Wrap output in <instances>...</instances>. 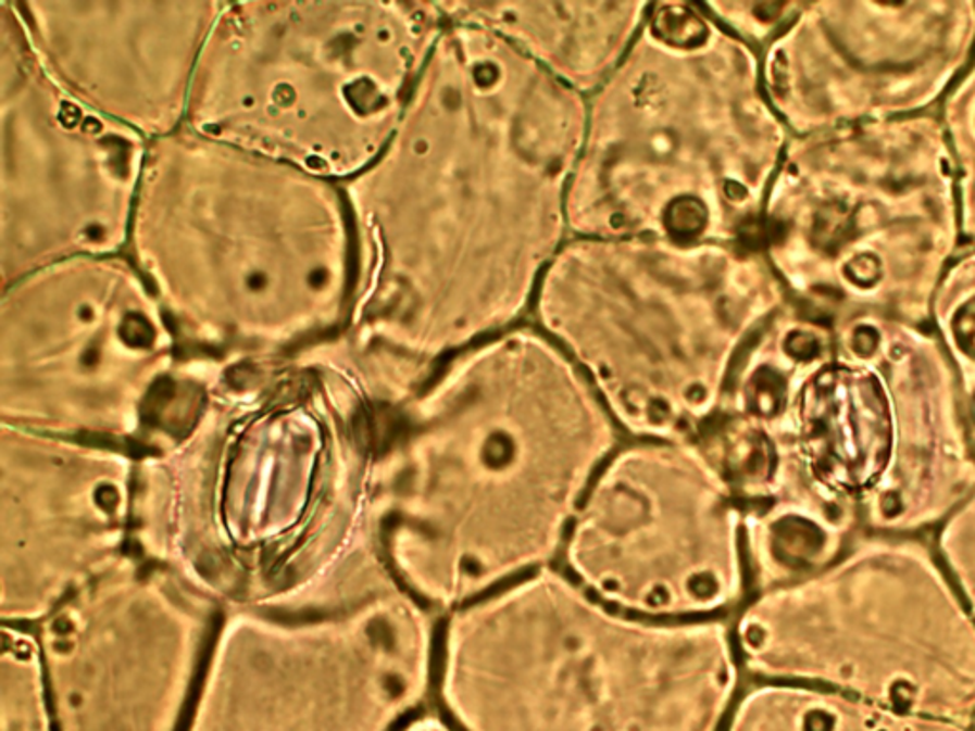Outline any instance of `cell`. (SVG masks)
I'll use <instances>...</instances> for the list:
<instances>
[{
	"label": "cell",
	"mask_w": 975,
	"mask_h": 731,
	"mask_svg": "<svg viewBox=\"0 0 975 731\" xmlns=\"http://www.w3.org/2000/svg\"><path fill=\"white\" fill-rule=\"evenodd\" d=\"M414 399L397 518L417 596L453 612L557 566L625 437L576 362L526 320L453 354Z\"/></svg>",
	"instance_id": "2"
},
{
	"label": "cell",
	"mask_w": 975,
	"mask_h": 731,
	"mask_svg": "<svg viewBox=\"0 0 975 731\" xmlns=\"http://www.w3.org/2000/svg\"><path fill=\"white\" fill-rule=\"evenodd\" d=\"M929 330L951 361L975 439V248H962L937 286Z\"/></svg>",
	"instance_id": "16"
},
{
	"label": "cell",
	"mask_w": 975,
	"mask_h": 731,
	"mask_svg": "<svg viewBox=\"0 0 975 731\" xmlns=\"http://www.w3.org/2000/svg\"><path fill=\"white\" fill-rule=\"evenodd\" d=\"M587 98L498 33L448 20L389 146L357 176L349 320L417 393L453 354L530 318L568 240Z\"/></svg>",
	"instance_id": "1"
},
{
	"label": "cell",
	"mask_w": 975,
	"mask_h": 731,
	"mask_svg": "<svg viewBox=\"0 0 975 731\" xmlns=\"http://www.w3.org/2000/svg\"><path fill=\"white\" fill-rule=\"evenodd\" d=\"M939 118L957 166L962 242L975 248V55L941 101Z\"/></svg>",
	"instance_id": "17"
},
{
	"label": "cell",
	"mask_w": 975,
	"mask_h": 731,
	"mask_svg": "<svg viewBox=\"0 0 975 731\" xmlns=\"http://www.w3.org/2000/svg\"><path fill=\"white\" fill-rule=\"evenodd\" d=\"M17 24V20H16ZM4 75V288L130 239L146 138L65 92L17 24Z\"/></svg>",
	"instance_id": "13"
},
{
	"label": "cell",
	"mask_w": 975,
	"mask_h": 731,
	"mask_svg": "<svg viewBox=\"0 0 975 731\" xmlns=\"http://www.w3.org/2000/svg\"><path fill=\"white\" fill-rule=\"evenodd\" d=\"M970 728H972V731H975V718H974V722H972V726H970Z\"/></svg>",
	"instance_id": "22"
},
{
	"label": "cell",
	"mask_w": 975,
	"mask_h": 731,
	"mask_svg": "<svg viewBox=\"0 0 975 731\" xmlns=\"http://www.w3.org/2000/svg\"><path fill=\"white\" fill-rule=\"evenodd\" d=\"M650 9L652 2H440L448 20L498 33L585 98L614 73Z\"/></svg>",
	"instance_id": "14"
},
{
	"label": "cell",
	"mask_w": 975,
	"mask_h": 731,
	"mask_svg": "<svg viewBox=\"0 0 975 731\" xmlns=\"http://www.w3.org/2000/svg\"><path fill=\"white\" fill-rule=\"evenodd\" d=\"M440 655L458 731H722L743 678L729 617L625 614L559 564L450 612Z\"/></svg>",
	"instance_id": "4"
},
{
	"label": "cell",
	"mask_w": 975,
	"mask_h": 731,
	"mask_svg": "<svg viewBox=\"0 0 975 731\" xmlns=\"http://www.w3.org/2000/svg\"><path fill=\"white\" fill-rule=\"evenodd\" d=\"M559 566L625 614L734 617L751 596L743 511L696 439H630L579 503Z\"/></svg>",
	"instance_id": "11"
},
{
	"label": "cell",
	"mask_w": 975,
	"mask_h": 731,
	"mask_svg": "<svg viewBox=\"0 0 975 731\" xmlns=\"http://www.w3.org/2000/svg\"><path fill=\"white\" fill-rule=\"evenodd\" d=\"M791 301L761 247L568 239L530 320L562 346L630 439H696L741 356Z\"/></svg>",
	"instance_id": "6"
},
{
	"label": "cell",
	"mask_w": 975,
	"mask_h": 731,
	"mask_svg": "<svg viewBox=\"0 0 975 731\" xmlns=\"http://www.w3.org/2000/svg\"><path fill=\"white\" fill-rule=\"evenodd\" d=\"M440 4H223L185 126L321 179L389 146L437 40Z\"/></svg>",
	"instance_id": "7"
},
{
	"label": "cell",
	"mask_w": 975,
	"mask_h": 731,
	"mask_svg": "<svg viewBox=\"0 0 975 731\" xmlns=\"http://www.w3.org/2000/svg\"><path fill=\"white\" fill-rule=\"evenodd\" d=\"M16 703H10L7 707V730L4 731H45L40 722L39 710L35 708L32 700L16 697Z\"/></svg>",
	"instance_id": "20"
},
{
	"label": "cell",
	"mask_w": 975,
	"mask_h": 731,
	"mask_svg": "<svg viewBox=\"0 0 975 731\" xmlns=\"http://www.w3.org/2000/svg\"><path fill=\"white\" fill-rule=\"evenodd\" d=\"M962 244L957 166L932 113L792 138L762 217L792 303L829 323L929 326Z\"/></svg>",
	"instance_id": "8"
},
{
	"label": "cell",
	"mask_w": 975,
	"mask_h": 731,
	"mask_svg": "<svg viewBox=\"0 0 975 731\" xmlns=\"http://www.w3.org/2000/svg\"><path fill=\"white\" fill-rule=\"evenodd\" d=\"M703 4L721 24L726 25L759 50L766 47V42L791 20L800 7V2H703Z\"/></svg>",
	"instance_id": "19"
},
{
	"label": "cell",
	"mask_w": 975,
	"mask_h": 731,
	"mask_svg": "<svg viewBox=\"0 0 975 731\" xmlns=\"http://www.w3.org/2000/svg\"><path fill=\"white\" fill-rule=\"evenodd\" d=\"M761 50L701 2H652L627 54L587 98L570 181V239L761 247L791 143Z\"/></svg>",
	"instance_id": "3"
},
{
	"label": "cell",
	"mask_w": 975,
	"mask_h": 731,
	"mask_svg": "<svg viewBox=\"0 0 975 731\" xmlns=\"http://www.w3.org/2000/svg\"><path fill=\"white\" fill-rule=\"evenodd\" d=\"M835 349L766 419H714L746 511L820 492L873 533L945 522L975 490V439L929 326L833 320Z\"/></svg>",
	"instance_id": "5"
},
{
	"label": "cell",
	"mask_w": 975,
	"mask_h": 731,
	"mask_svg": "<svg viewBox=\"0 0 975 731\" xmlns=\"http://www.w3.org/2000/svg\"><path fill=\"white\" fill-rule=\"evenodd\" d=\"M975 55V0L800 2L761 50L792 138L924 115Z\"/></svg>",
	"instance_id": "12"
},
{
	"label": "cell",
	"mask_w": 975,
	"mask_h": 731,
	"mask_svg": "<svg viewBox=\"0 0 975 731\" xmlns=\"http://www.w3.org/2000/svg\"><path fill=\"white\" fill-rule=\"evenodd\" d=\"M400 731H458L453 728L450 720L438 718V716H422L415 718L412 722L407 723Z\"/></svg>",
	"instance_id": "21"
},
{
	"label": "cell",
	"mask_w": 975,
	"mask_h": 731,
	"mask_svg": "<svg viewBox=\"0 0 975 731\" xmlns=\"http://www.w3.org/2000/svg\"><path fill=\"white\" fill-rule=\"evenodd\" d=\"M214 141V139H212ZM220 184L143 166L132 219L136 267L170 320L250 333L309 331L349 318L351 216L328 179L214 141Z\"/></svg>",
	"instance_id": "9"
},
{
	"label": "cell",
	"mask_w": 975,
	"mask_h": 731,
	"mask_svg": "<svg viewBox=\"0 0 975 731\" xmlns=\"http://www.w3.org/2000/svg\"><path fill=\"white\" fill-rule=\"evenodd\" d=\"M722 731H972L820 685L761 680L741 690Z\"/></svg>",
	"instance_id": "15"
},
{
	"label": "cell",
	"mask_w": 975,
	"mask_h": 731,
	"mask_svg": "<svg viewBox=\"0 0 975 731\" xmlns=\"http://www.w3.org/2000/svg\"><path fill=\"white\" fill-rule=\"evenodd\" d=\"M729 619L743 675L974 722V617L922 541L853 538L835 563L751 594Z\"/></svg>",
	"instance_id": "10"
},
{
	"label": "cell",
	"mask_w": 975,
	"mask_h": 731,
	"mask_svg": "<svg viewBox=\"0 0 975 731\" xmlns=\"http://www.w3.org/2000/svg\"><path fill=\"white\" fill-rule=\"evenodd\" d=\"M937 549L975 621V490L947 516L937 538Z\"/></svg>",
	"instance_id": "18"
}]
</instances>
